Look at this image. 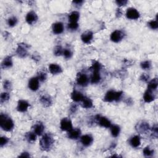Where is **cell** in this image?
I'll use <instances>...</instances> for the list:
<instances>
[{"label": "cell", "instance_id": "cell-1", "mask_svg": "<svg viewBox=\"0 0 158 158\" xmlns=\"http://www.w3.org/2000/svg\"><path fill=\"white\" fill-rule=\"evenodd\" d=\"M55 140L50 133H46L41 138L40 141V146L43 151H48L53 146Z\"/></svg>", "mask_w": 158, "mask_h": 158}, {"label": "cell", "instance_id": "cell-2", "mask_svg": "<svg viewBox=\"0 0 158 158\" xmlns=\"http://www.w3.org/2000/svg\"><path fill=\"white\" fill-rule=\"evenodd\" d=\"M14 122L11 118L3 114L0 115V126L1 128L6 132H10L14 128Z\"/></svg>", "mask_w": 158, "mask_h": 158}, {"label": "cell", "instance_id": "cell-3", "mask_svg": "<svg viewBox=\"0 0 158 158\" xmlns=\"http://www.w3.org/2000/svg\"><path fill=\"white\" fill-rule=\"evenodd\" d=\"M122 91H118L116 92L113 90L108 91L106 94L105 95L104 98V101L111 103L114 101H119L122 96Z\"/></svg>", "mask_w": 158, "mask_h": 158}, {"label": "cell", "instance_id": "cell-4", "mask_svg": "<svg viewBox=\"0 0 158 158\" xmlns=\"http://www.w3.org/2000/svg\"><path fill=\"white\" fill-rule=\"evenodd\" d=\"M29 48H30V46L27 44L24 43H19L16 50V54L20 57H25L28 55V50Z\"/></svg>", "mask_w": 158, "mask_h": 158}, {"label": "cell", "instance_id": "cell-5", "mask_svg": "<svg viewBox=\"0 0 158 158\" xmlns=\"http://www.w3.org/2000/svg\"><path fill=\"white\" fill-rule=\"evenodd\" d=\"M60 128L62 131L69 132L72 128V123L69 118H63L60 122Z\"/></svg>", "mask_w": 158, "mask_h": 158}, {"label": "cell", "instance_id": "cell-6", "mask_svg": "<svg viewBox=\"0 0 158 158\" xmlns=\"http://www.w3.org/2000/svg\"><path fill=\"white\" fill-rule=\"evenodd\" d=\"M126 17L128 19L137 20L140 17V13L136 9L130 8L127 10Z\"/></svg>", "mask_w": 158, "mask_h": 158}, {"label": "cell", "instance_id": "cell-7", "mask_svg": "<svg viewBox=\"0 0 158 158\" xmlns=\"http://www.w3.org/2000/svg\"><path fill=\"white\" fill-rule=\"evenodd\" d=\"M124 37V33L121 30H117L114 31L111 35V40L114 43H118L123 39Z\"/></svg>", "mask_w": 158, "mask_h": 158}, {"label": "cell", "instance_id": "cell-8", "mask_svg": "<svg viewBox=\"0 0 158 158\" xmlns=\"http://www.w3.org/2000/svg\"><path fill=\"white\" fill-rule=\"evenodd\" d=\"M135 128L138 132L140 133H145L149 130V125L147 122H146L145 121H142L138 123Z\"/></svg>", "mask_w": 158, "mask_h": 158}, {"label": "cell", "instance_id": "cell-9", "mask_svg": "<svg viewBox=\"0 0 158 158\" xmlns=\"http://www.w3.org/2000/svg\"><path fill=\"white\" fill-rule=\"evenodd\" d=\"M89 79L85 74H78L77 79V83L78 85L82 86H85L89 84Z\"/></svg>", "mask_w": 158, "mask_h": 158}, {"label": "cell", "instance_id": "cell-10", "mask_svg": "<svg viewBox=\"0 0 158 158\" xmlns=\"http://www.w3.org/2000/svg\"><path fill=\"white\" fill-rule=\"evenodd\" d=\"M96 119L98 121L99 124L100 126L105 128H110V127L112 125L111 121L105 117H101L99 115L96 116Z\"/></svg>", "mask_w": 158, "mask_h": 158}, {"label": "cell", "instance_id": "cell-11", "mask_svg": "<svg viewBox=\"0 0 158 158\" xmlns=\"http://www.w3.org/2000/svg\"><path fill=\"white\" fill-rule=\"evenodd\" d=\"M39 80L37 77H32L28 81V88L32 91H37L39 89Z\"/></svg>", "mask_w": 158, "mask_h": 158}, {"label": "cell", "instance_id": "cell-12", "mask_svg": "<svg viewBox=\"0 0 158 158\" xmlns=\"http://www.w3.org/2000/svg\"><path fill=\"white\" fill-rule=\"evenodd\" d=\"M26 19L28 24L32 25L37 22L38 20V16L33 11H30L27 14Z\"/></svg>", "mask_w": 158, "mask_h": 158}, {"label": "cell", "instance_id": "cell-13", "mask_svg": "<svg viewBox=\"0 0 158 158\" xmlns=\"http://www.w3.org/2000/svg\"><path fill=\"white\" fill-rule=\"evenodd\" d=\"M81 135V130L80 128H72L67 133V137L72 140H77Z\"/></svg>", "mask_w": 158, "mask_h": 158}, {"label": "cell", "instance_id": "cell-14", "mask_svg": "<svg viewBox=\"0 0 158 158\" xmlns=\"http://www.w3.org/2000/svg\"><path fill=\"white\" fill-rule=\"evenodd\" d=\"M93 38V33L91 31H86L81 34V39L86 44H89Z\"/></svg>", "mask_w": 158, "mask_h": 158}, {"label": "cell", "instance_id": "cell-15", "mask_svg": "<svg viewBox=\"0 0 158 158\" xmlns=\"http://www.w3.org/2000/svg\"><path fill=\"white\" fill-rule=\"evenodd\" d=\"M30 106L29 103L25 100H19L18 101V104H17V109L19 112L24 113L27 111L28 107Z\"/></svg>", "mask_w": 158, "mask_h": 158}, {"label": "cell", "instance_id": "cell-16", "mask_svg": "<svg viewBox=\"0 0 158 158\" xmlns=\"http://www.w3.org/2000/svg\"><path fill=\"white\" fill-rule=\"evenodd\" d=\"M80 142L82 143V145L85 146H90L93 142V138L91 135L86 134L85 135H83L80 138Z\"/></svg>", "mask_w": 158, "mask_h": 158}, {"label": "cell", "instance_id": "cell-17", "mask_svg": "<svg viewBox=\"0 0 158 158\" xmlns=\"http://www.w3.org/2000/svg\"><path fill=\"white\" fill-rule=\"evenodd\" d=\"M33 132L37 134V135H42L45 130V126L42 122H38L33 125Z\"/></svg>", "mask_w": 158, "mask_h": 158}, {"label": "cell", "instance_id": "cell-18", "mask_svg": "<svg viewBox=\"0 0 158 158\" xmlns=\"http://www.w3.org/2000/svg\"><path fill=\"white\" fill-rule=\"evenodd\" d=\"M155 99L154 95L153 93V91L147 90H146L144 95H143V99L146 103H151Z\"/></svg>", "mask_w": 158, "mask_h": 158}, {"label": "cell", "instance_id": "cell-19", "mask_svg": "<svg viewBox=\"0 0 158 158\" xmlns=\"http://www.w3.org/2000/svg\"><path fill=\"white\" fill-rule=\"evenodd\" d=\"M49 71L50 73L52 75L61 74L62 72V70L61 66L57 65L56 64H51L49 66Z\"/></svg>", "mask_w": 158, "mask_h": 158}, {"label": "cell", "instance_id": "cell-20", "mask_svg": "<svg viewBox=\"0 0 158 158\" xmlns=\"http://www.w3.org/2000/svg\"><path fill=\"white\" fill-rule=\"evenodd\" d=\"M52 32L55 34H61L64 31V25L62 22H56L52 25Z\"/></svg>", "mask_w": 158, "mask_h": 158}, {"label": "cell", "instance_id": "cell-21", "mask_svg": "<svg viewBox=\"0 0 158 158\" xmlns=\"http://www.w3.org/2000/svg\"><path fill=\"white\" fill-rule=\"evenodd\" d=\"M40 102L42 103L43 106L49 107L52 104V99L49 96L43 95L40 98Z\"/></svg>", "mask_w": 158, "mask_h": 158}, {"label": "cell", "instance_id": "cell-22", "mask_svg": "<svg viewBox=\"0 0 158 158\" xmlns=\"http://www.w3.org/2000/svg\"><path fill=\"white\" fill-rule=\"evenodd\" d=\"M71 98L72 100L75 102H80L83 100L84 96L81 92L77 90H74V91L72 93Z\"/></svg>", "mask_w": 158, "mask_h": 158}, {"label": "cell", "instance_id": "cell-23", "mask_svg": "<svg viewBox=\"0 0 158 158\" xmlns=\"http://www.w3.org/2000/svg\"><path fill=\"white\" fill-rule=\"evenodd\" d=\"M129 142L133 148H138L141 145V139L139 136L135 135L130 138Z\"/></svg>", "mask_w": 158, "mask_h": 158}, {"label": "cell", "instance_id": "cell-24", "mask_svg": "<svg viewBox=\"0 0 158 158\" xmlns=\"http://www.w3.org/2000/svg\"><path fill=\"white\" fill-rule=\"evenodd\" d=\"M13 63L12 61V57L11 56H7L6 57H5L3 61L1 63V67L3 69L9 68L13 66Z\"/></svg>", "mask_w": 158, "mask_h": 158}, {"label": "cell", "instance_id": "cell-25", "mask_svg": "<svg viewBox=\"0 0 158 158\" xmlns=\"http://www.w3.org/2000/svg\"><path fill=\"white\" fill-rule=\"evenodd\" d=\"M101 79V75L98 71L93 72L91 77V83L92 84H96L100 81Z\"/></svg>", "mask_w": 158, "mask_h": 158}, {"label": "cell", "instance_id": "cell-26", "mask_svg": "<svg viewBox=\"0 0 158 158\" xmlns=\"http://www.w3.org/2000/svg\"><path fill=\"white\" fill-rule=\"evenodd\" d=\"M80 17V14L77 11H73L69 15V21L70 22H77Z\"/></svg>", "mask_w": 158, "mask_h": 158}, {"label": "cell", "instance_id": "cell-27", "mask_svg": "<svg viewBox=\"0 0 158 158\" xmlns=\"http://www.w3.org/2000/svg\"><path fill=\"white\" fill-rule=\"evenodd\" d=\"M25 138L26 139L27 141L29 143H33L37 139V134L33 132H28L25 135Z\"/></svg>", "mask_w": 158, "mask_h": 158}, {"label": "cell", "instance_id": "cell-28", "mask_svg": "<svg viewBox=\"0 0 158 158\" xmlns=\"http://www.w3.org/2000/svg\"><path fill=\"white\" fill-rule=\"evenodd\" d=\"M82 101V107L85 109H90L93 107V101L89 98L84 97Z\"/></svg>", "mask_w": 158, "mask_h": 158}, {"label": "cell", "instance_id": "cell-29", "mask_svg": "<svg viewBox=\"0 0 158 158\" xmlns=\"http://www.w3.org/2000/svg\"><path fill=\"white\" fill-rule=\"evenodd\" d=\"M111 133L113 137H118L120 132V128L118 125H114L110 127Z\"/></svg>", "mask_w": 158, "mask_h": 158}, {"label": "cell", "instance_id": "cell-30", "mask_svg": "<svg viewBox=\"0 0 158 158\" xmlns=\"http://www.w3.org/2000/svg\"><path fill=\"white\" fill-rule=\"evenodd\" d=\"M157 85H158V81L157 78L153 79V80H151L148 85V89L151 91L156 90L157 88Z\"/></svg>", "mask_w": 158, "mask_h": 158}, {"label": "cell", "instance_id": "cell-31", "mask_svg": "<svg viewBox=\"0 0 158 158\" xmlns=\"http://www.w3.org/2000/svg\"><path fill=\"white\" fill-rule=\"evenodd\" d=\"M101 67H102V66L101 63H99L98 61H93L92 64V66L90 67V70H91L93 72H94V71L99 72L100 71Z\"/></svg>", "mask_w": 158, "mask_h": 158}, {"label": "cell", "instance_id": "cell-32", "mask_svg": "<svg viewBox=\"0 0 158 158\" xmlns=\"http://www.w3.org/2000/svg\"><path fill=\"white\" fill-rule=\"evenodd\" d=\"M143 152V154L146 157H151L154 154V150L151 149L149 146H147V147L145 148Z\"/></svg>", "mask_w": 158, "mask_h": 158}, {"label": "cell", "instance_id": "cell-33", "mask_svg": "<svg viewBox=\"0 0 158 158\" xmlns=\"http://www.w3.org/2000/svg\"><path fill=\"white\" fill-rule=\"evenodd\" d=\"M9 97L10 96L9 95V93L6 92L2 93L1 94V96H0V102H1V104H3V103L9 100Z\"/></svg>", "mask_w": 158, "mask_h": 158}, {"label": "cell", "instance_id": "cell-34", "mask_svg": "<svg viewBox=\"0 0 158 158\" xmlns=\"http://www.w3.org/2000/svg\"><path fill=\"white\" fill-rule=\"evenodd\" d=\"M63 51H64V49H62V48L61 46H57L55 48L54 54L55 56H61L63 55Z\"/></svg>", "mask_w": 158, "mask_h": 158}, {"label": "cell", "instance_id": "cell-35", "mask_svg": "<svg viewBox=\"0 0 158 158\" xmlns=\"http://www.w3.org/2000/svg\"><path fill=\"white\" fill-rule=\"evenodd\" d=\"M17 23V19L16 17H12L8 20V24L9 27H14Z\"/></svg>", "mask_w": 158, "mask_h": 158}, {"label": "cell", "instance_id": "cell-36", "mask_svg": "<svg viewBox=\"0 0 158 158\" xmlns=\"http://www.w3.org/2000/svg\"><path fill=\"white\" fill-rule=\"evenodd\" d=\"M141 67L144 70H149L151 68V62L149 61H145L144 62H142L140 64Z\"/></svg>", "mask_w": 158, "mask_h": 158}, {"label": "cell", "instance_id": "cell-37", "mask_svg": "<svg viewBox=\"0 0 158 158\" xmlns=\"http://www.w3.org/2000/svg\"><path fill=\"white\" fill-rule=\"evenodd\" d=\"M63 55L66 59H70L72 56V52L69 49H64L63 51Z\"/></svg>", "mask_w": 158, "mask_h": 158}, {"label": "cell", "instance_id": "cell-38", "mask_svg": "<svg viewBox=\"0 0 158 158\" xmlns=\"http://www.w3.org/2000/svg\"><path fill=\"white\" fill-rule=\"evenodd\" d=\"M38 79L41 81H45L46 78H47V75H46V74L45 72H40L38 73V75H37V77Z\"/></svg>", "mask_w": 158, "mask_h": 158}, {"label": "cell", "instance_id": "cell-39", "mask_svg": "<svg viewBox=\"0 0 158 158\" xmlns=\"http://www.w3.org/2000/svg\"><path fill=\"white\" fill-rule=\"evenodd\" d=\"M148 26L151 29H153V30H156V29L158 28V22L157 20L156 21L152 20L150 22H149Z\"/></svg>", "mask_w": 158, "mask_h": 158}, {"label": "cell", "instance_id": "cell-40", "mask_svg": "<svg viewBox=\"0 0 158 158\" xmlns=\"http://www.w3.org/2000/svg\"><path fill=\"white\" fill-rule=\"evenodd\" d=\"M79 27L78 22H70L68 24V28L71 30H77Z\"/></svg>", "mask_w": 158, "mask_h": 158}, {"label": "cell", "instance_id": "cell-41", "mask_svg": "<svg viewBox=\"0 0 158 158\" xmlns=\"http://www.w3.org/2000/svg\"><path fill=\"white\" fill-rule=\"evenodd\" d=\"M9 142V139L6 137H1L0 138V145L1 147H3V146L6 145Z\"/></svg>", "mask_w": 158, "mask_h": 158}, {"label": "cell", "instance_id": "cell-42", "mask_svg": "<svg viewBox=\"0 0 158 158\" xmlns=\"http://www.w3.org/2000/svg\"><path fill=\"white\" fill-rule=\"evenodd\" d=\"M3 86L4 89L6 90H10L12 87V85H11V83L9 80H6L3 84Z\"/></svg>", "mask_w": 158, "mask_h": 158}, {"label": "cell", "instance_id": "cell-43", "mask_svg": "<svg viewBox=\"0 0 158 158\" xmlns=\"http://www.w3.org/2000/svg\"><path fill=\"white\" fill-rule=\"evenodd\" d=\"M158 127H157V125L155 124L153 128H152V132L153 133V137H154L156 138L157 137V133H158Z\"/></svg>", "mask_w": 158, "mask_h": 158}, {"label": "cell", "instance_id": "cell-44", "mask_svg": "<svg viewBox=\"0 0 158 158\" xmlns=\"http://www.w3.org/2000/svg\"><path fill=\"white\" fill-rule=\"evenodd\" d=\"M115 3L119 6H125L127 4L128 1H126V0H121V1H116Z\"/></svg>", "mask_w": 158, "mask_h": 158}, {"label": "cell", "instance_id": "cell-45", "mask_svg": "<svg viewBox=\"0 0 158 158\" xmlns=\"http://www.w3.org/2000/svg\"><path fill=\"white\" fill-rule=\"evenodd\" d=\"M70 112H71L72 114H74L76 113V111H77V105L75 104H72V106L70 108Z\"/></svg>", "mask_w": 158, "mask_h": 158}, {"label": "cell", "instance_id": "cell-46", "mask_svg": "<svg viewBox=\"0 0 158 158\" xmlns=\"http://www.w3.org/2000/svg\"><path fill=\"white\" fill-rule=\"evenodd\" d=\"M149 78V77L148 75H146V74H143L141 76V77H140V80H141L142 81H145V82H146V81H148Z\"/></svg>", "mask_w": 158, "mask_h": 158}, {"label": "cell", "instance_id": "cell-47", "mask_svg": "<svg viewBox=\"0 0 158 158\" xmlns=\"http://www.w3.org/2000/svg\"><path fill=\"white\" fill-rule=\"evenodd\" d=\"M30 154L27 152H24L21 155H19V157H30Z\"/></svg>", "mask_w": 158, "mask_h": 158}, {"label": "cell", "instance_id": "cell-48", "mask_svg": "<svg viewBox=\"0 0 158 158\" xmlns=\"http://www.w3.org/2000/svg\"><path fill=\"white\" fill-rule=\"evenodd\" d=\"M84 3L83 1H73V3L76 4V6L77 5H80Z\"/></svg>", "mask_w": 158, "mask_h": 158}]
</instances>
